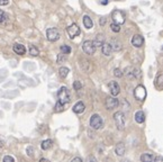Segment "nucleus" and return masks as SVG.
<instances>
[{
  "instance_id": "4c0bfd02",
  "label": "nucleus",
  "mask_w": 163,
  "mask_h": 162,
  "mask_svg": "<svg viewBox=\"0 0 163 162\" xmlns=\"http://www.w3.org/2000/svg\"><path fill=\"white\" fill-rule=\"evenodd\" d=\"M71 162H83V161H82L81 158L77 156V158H74V159H72V161H71Z\"/></svg>"
},
{
  "instance_id": "c9c22d12",
  "label": "nucleus",
  "mask_w": 163,
  "mask_h": 162,
  "mask_svg": "<svg viewBox=\"0 0 163 162\" xmlns=\"http://www.w3.org/2000/svg\"><path fill=\"white\" fill-rule=\"evenodd\" d=\"M9 4V0H0V6H7Z\"/></svg>"
},
{
  "instance_id": "a878e982",
  "label": "nucleus",
  "mask_w": 163,
  "mask_h": 162,
  "mask_svg": "<svg viewBox=\"0 0 163 162\" xmlns=\"http://www.w3.org/2000/svg\"><path fill=\"white\" fill-rule=\"evenodd\" d=\"M110 30L115 33H119L120 32V25L118 24H115V23H111L110 24Z\"/></svg>"
},
{
  "instance_id": "dca6fc26",
  "label": "nucleus",
  "mask_w": 163,
  "mask_h": 162,
  "mask_svg": "<svg viewBox=\"0 0 163 162\" xmlns=\"http://www.w3.org/2000/svg\"><path fill=\"white\" fill-rule=\"evenodd\" d=\"M101 52H103V54H104V55H106V56L110 55L111 52H112L111 45L109 44V43H104V45L101 46Z\"/></svg>"
},
{
  "instance_id": "9d476101",
  "label": "nucleus",
  "mask_w": 163,
  "mask_h": 162,
  "mask_svg": "<svg viewBox=\"0 0 163 162\" xmlns=\"http://www.w3.org/2000/svg\"><path fill=\"white\" fill-rule=\"evenodd\" d=\"M108 88H109V91L112 96H117L120 91V88H119V85L116 82V81H110L108 83Z\"/></svg>"
},
{
  "instance_id": "2f4dec72",
  "label": "nucleus",
  "mask_w": 163,
  "mask_h": 162,
  "mask_svg": "<svg viewBox=\"0 0 163 162\" xmlns=\"http://www.w3.org/2000/svg\"><path fill=\"white\" fill-rule=\"evenodd\" d=\"M4 162H15V160H14V158H13V156H10V155H6V156L4 158Z\"/></svg>"
},
{
  "instance_id": "9b49d317",
  "label": "nucleus",
  "mask_w": 163,
  "mask_h": 162,
  "mask_svg": "<svg viewBox=\"0 0 163 162\" xmlns=\"http://www.w3.org/2000/svg\"><path fill=\"white\" fill-rule=\"evenodd\" d=\"M143 43H144V38H143L142 35L135 34L133 36V38H132V44L135 47H141L142 45H143Z\"/></svg>"
},
{
  "instance_id": "39448f33",
  "label": "nucleus",
  "mask_w": 163,
  "mask_h": 162,
  "mask_svg": "<svg viewBox=\"0 0 163 162\" xmlns=\"http://www.w3.org/2000/svg\"><path fill=\"white\" fill-rule=\"evenodd\" d=\"M111 18H112V23L115 24H118V25H122L125 23V14L120 10H115L112 14H111Z\"/></svg>"
},
{
  "instance_id": "bb28decb",
  "label": "nucleus",
  "mask_w": 163,
  "mask_h": 162,
  "mask_svg": "<svg viewBox=\"0 0 163 162\" xmlns=\"http://www.w3.org/2000/svg\"><path fill=\"white\" fill-rule=\"evenodd\" d=\"M71 52V47L69 46V45H62L61 46V53H63V54H69Z\"/></svg>"
},
{
  "instance_id": "f8f14e48",
  "label": "nucleus",
  "mask_w": 163,
  "mask_h": 162,
  "mask_svg": "<svg viewBox=\"0 0 163 162\" xmlns=\"http://www.w3.org/2000/svg\"><path fill=\"white\" fill-rule=\"evenodd\" d=\"M115 153L118 155V156H123V155L125 154V145H124V143L119 142V143L116 144V147H115Z\"/></svg>"
},
{
  "instance_id": "6ab92c4d",
  "label": "nucleus",
  "mask_w": 163,
  "mask_h": 162,
  "mask_svg": "<svg viewBox=\"0 0 163 162\" xmlns=\"http://www.w3.org/2000/svg\"><path fill=\"white\" fill-rule=\"evenodd\" d=\"M154 83H155V87L159 89V90H162L163 89V73H160L156 77Z\"/></svg>"
},
{
  "instance_id": "f704fd0d",
  "label": "nucleus",
  "mask_w": 163,
  "mask_h": 162,
  "mask_svg": "<svg viewBox=\"0 0 163 162\" xmlns=\"http://www.w3.org/2000/svg\"><path fill=\"white\" fill-rule=\"evenodd\" d=\"M106 22H107V18L106 17H100V22H99L100 26H104L105 24H106Z\"/></svg>"
},
{
  "instance_id": "7ed1b4c3",
  "label": "nucleus",
  "mask_w": 163,
  "mask_h": 162,
  "mask_svg": "<svg viewBox=\"0 0 163 162\" xmlns=\"http://www.w3.org/2000/svg\"><path fill=\"white\" fill-rule=\"evenodd\" d=\"M134 96L138 101H144L145 98H146V89H145V87L142 86V85H138L134 90Z\"/></svg>"
},
{
  "instance_id": "473e14b6",
  "label": "nucleus",
  "mask_w": 163,
  "mask_h": 162,
  "mask_svg": "<svg viewBox=\"0 0 163 162\" xmlns=\"http://www.w3.org/2000/svg\"><path fill=\"white\" fill-rule=\"evenodd\" d=\"M27 154L30 155V156H34V149L32 147H27Z\"/></svg>"
},
{
  "instance_id": "393cba45",
  "label": "nucleus",
  "mask_w": 163,
  "mask_h": 162,
  "mask_svg": "<svg viewBox=\"0 0 163 162\" xmlns=\"http://www.w3.org/2000/svg\"><path fill=\"white\" fill-rule=\"evenodd\" d=\"M54 111H56V113H61V111H64V104L58 101L56 105H55V107H54Z\"/></svg>"
},
{
  "instance_id": "412c9836",
  "label": "nucleus",
  "mask_w": 163,
  "mask_h": 162,
  "mask_svg": "<svg viewBox=\"0 0 163 162\" xmlns=\"http://www.w3.org/2000/svg\"><path fill=\"white\" fill-rule=\"evenodd\" d=\"M110 45H111V49H112V51H119L120 49H122V44L119 43L117 39H111L110 42Z\"/></svg>"
},
{
  "instance_id": "aec40b11",
  "label": "nucleus",
  "mask_w": 163,
  "mask_h": 162,
  "mask_svg": "<svg viewBox=\"0 0 163 162\" xmlns=\"http://www.w3.org/2000/svg\"><path fill=\"white\" fill-rule=\"evenodd\" d=\"M154 158L151 153H143L141 155V161L142 162H153Z\"/></svg>"
},
{
  "instance_id": "f3484780",
  "label": "nucleus",
  "mask_w": 163,
  "mask_h": 162,
  "mask_svg": "<svg viewBox=\"0 0 163 162\" xmlns=\"http://www.w3.org/2000/svg\"><path fill=\"white\" fill-rule=\"evenodd\" d=\"M135 120H136V123H138V124L144 123V120H145V114L142 111H136V113H135Z\"/></svg>"
},
{
  "instance_id": "4be33fe9",
  "label": "nucleus",
  "mask_w": 163,
  "mask_h": 162,
  "mask_svg": "<svg viewBox=\"0 0 163 162\" xmlns=\"http://www.w3.org/2000/svg\"><path fill=\"white\" fill-rule=\"evenodd\" d=\"M69 72H70V70L67 69V66H61L59 70V74L60 77L62 78V79H64V78H67V75L69 74Z\"/></svg>"
},
{
  "instance_id": "a19ab883",
  "label": "nucleus",
  "mask_w": 163,
  "mask_h": 162,
  "mask_svg": "<svg viewBox=\"0 0 163 162\" xmlns=\"http://www.w3.org/2000/svg\"><path fill=\"white\" fill-rule=\"evenodd\" d=\"M107 4H108V0H104L103 1V5H107Z\"/></svg>"
},
{
  "instance_id": "cd10ccee",
  "label": "nucleus",
  "mask_w": 163,
  "mask_h": 162,
  "mask_svg": "<svg viewBox=\"0 0 163 162\" xmlns=\"http://www.w3.org/2000/svg\"><path fill=\"white\" fill-rule=\"evenodd\" d=\"M8 19L7 15L4 13V10H1L0 9V24H2V23H5L6 20Z\"/></svg>"
},
{
  "instance_id": "c756f323",
  "label": "nucleus",
  "mask_w": 163,
  "mask_h": 162,
  "mask_svg": "<svg viewBox=\"0 0 163 162\" xmlns=\"http://www.w3.org/2000/svg\"><path fill=\"white\" fill-rule=\"evenodd\" d=\"M65 54H63V53H61V54H59L58 55V63H62L63 61H65Z\"/></svg>"
},
{
  "instance_id": "6e6552de",
  "label": "nucleus",
  "mask_w": 163,
  "mask_h": 162,
  "mask_svg": "<svg viewBox=\"0 0 163 162\" xmlns=\"http://www.w3.org/2000/svg\"><path fill=\"white\" fill-rule=\"evenodd\" d=\"M67 33L70 38H74L75 36H78L80 34V27L77 24H72L71 26H69L67 28Z\"/></svg>"
},
{
  "instance_id": "58836bf2",
  "label": "nucleus",
  "mask_w": 163,
  "mask_h": 162,
  "mask_svg": "<svg viewBox=\"0 0 163 162\" xmlns=\"http://www.w3.org/2000/svg\"><path fill=\"white\" fill-rule=\"evenodd\" d=\"M39 162H51L50 160H47V159H44V158H42L41 160H39Z\"/></svg>"
},
{
  "instance_id": "2eb2a0df",
  "label": "nucleus",
  "mask_w": 163,
  "mask_h": 162,
  "mask_svg": "<svg viewBox=\"0 0 163 162\" xmlns=\"http://www.w3.org/2000/svg\"><path fill=\"white\" fill-rule=\"evenodd\" d=\"M105 43V36L103 34H98L95 38V41H93V44L96 47H100V46H103Z\"/></svg>"
},
{
  "instance_id": "1a4fd4ad",
  "label": "nucleus",
  "mask_w": 163,
  "mask_h": 162,
  "mask_svg": "<svg viewBox=\"0 0 163 162\" xmlns=\"http://www.w3.org/2000/svg\"><path fill=\"white\" fill-rule=\"evenodd\" d=\"M106 108L107 109H115V108H117L119 105V101L115 98V97H108V98H106Z\"/></svg>"
},
{
  "instance_id": "72a5a7b5",
  "label": "nucleus",
  "mask_w": 163,
  "mask_h": 162,
  "mask_svg": "<svg viewBox=\"0 0 163 162\" xmlns=\"http://www.w3.org/2000/svg\"><path fill=\"white\" fill-rule=\"evenodd\" d=\"M87 162H97V160L93 155H89L88 159H87Z\"/></svg>"
},
{
  "instance_id": "f257e3e1",
  "label": "nucleus",
  "mask_w": 163,
  "mask_h": 162,
  "mask_svg": "<svg viewBox=\"0 0 163 162\" xmlns=\"http://www.w3.org/2000/svg\"><path fill=\"white\" fill-rule=\"evenodd\" d=\"M58 98L59 101L62 104H67L70 103V91L67 90V87H61L60 90L58 91Z\"/></svg>"
},
{
  "instance_id": "ea45409f",
  "label": "nucleus",
  "mask_w": 163,
  "mask_h": 162,
  "mask_svg": "<svg viewBox=\"0 0 163 162\" xmlns=\"http://www.w3.org/2000/svg\"><path fill=\"white\" fill-rule=\"evenodd\" d=\"M5 147V143H4V141L0 140V147Z\"/></svg>"
},
{
  "instance_id": "0eeeda50",
  "label": "nucleus",
  "mask_w": 163,
  "mask_h": 162,
  "mask_svg": "<svg viewBox=\"0 0 163 162\" xmlns=\"http://www.w3.org/2000/svg\"><path fill=\"white\" fill-rule=\"evenodd\" d=\"M82 50L86 54L88 55H92L95 52H96V46L93 44L92 41H86L83 44H82Z\"/></svg>"
},
{
  "instance_id": "7c9ffc66",
  "label": "nucleus",
  "mask_w": 163,
  "mask_h": 162,
  "mask_svg": "<svg viewBox=\"0 0 163 162\" xmlns=\"http://www.w3.org/2000/svg\"><path fill=\"white\" fill-rule=\"evenodd\" d=\"M73 88L75 89V90H80V89L82 88V85L80 81H74L73 83Z\"/></svg>"
},
{
  "instance_id": "c85d7f7f",
  "label": "nucleus",
  "mask_w": 163,
  "mask_h": 162,
  "mask_svg": "<svg viewBox=\"0 0 163 162\" xmlns=\"http://www.w3.org/2000/svg\"><path fill=\"white\" fill-rule=\"evenodd\" d=\"M114 74H115V77H117V78H122V77H123V71H122L120 69H115V70H114Z\"/></svg>"
},
{
  "instance_id": "79ce46f5",
  "label": "nucleus",
  "mask_w": 163,
  "mask_h": 162,
  "mask_svg": "<svg viewBox=\"0 0 163 162\" xmlns=\"http://www.w3.org/2000/svg\"><path fill=\"white\" fill-rule=\"evenodd\" d=\"M122 162H131V161H129V160H123Z\"/></svg>"
},
{
  "instance_id": "b1692460",
  "label": "nucleus",
  "mask_w": 163,
  "mask_h": 162,
  "mask_svg": "<svg viewBox=\"0 0 163 162\" xmlns=\"http://www.w3.org/2000/svg\"><path fill=\"white\" fill-rule=\"evenodd\" d=\"M30 54L32 56H37L38 54H39V51H38V49H37L36 46H34V45H32L30 47Z\"/></svg>"
},
{
  "instance_id": "5701e85b",
  "label": "nucleus",
  "mask_w": 163,
  "mask_h": 162,
  "mask_svg": "<svg viewBox=\"0 0 163 162\" xmlns=\"http://www.w3.org/2000/svg\"><path fill=\"white\" fill-rule=\"evenodd\" d=\"M53 142L52 140H45L42 142V144H41V147L43 149V150H48L50 147H52Z\"/></svg>"
},
{
  "instance_id": "423d86ee",
  "label": "nucleus",
  "mask_w": 163,
  "mask_h": 162,
  "mask_svg": "<svg viewBox=\"0 0 163 162\" xmlns=\"http://www.w3.org/2000/svg\"><path fill=\"white\" fill-rule=\"evenodd\" d=\"M46 37L50 42H56L60 38V32L58 28L52 27V28H48L46 30Z\"/></svg>"
},
{
  "instance_id": "4468645a",
  "label": "nucleus",
  "mask_w": 163,
  "mask_h": 162,
  "mask_svg": "<svg viewBox=\"0 0 163 162\" xmlns=\"http://www.w3.org/2000/svg\"><path fill=\"white\" fill-rule=\"evenodd\" d=\"M84 109H86V106L82 101H79V103H77L73 106V111L75 114H81V113L84 111Z\"/></svg>"
},
{
  "instance_id": "ddd939ff",
  "label": "nucleus",
  "mask_w": 163,
  "mask_h": 162,
  "mask_svg": "<svg viewBox=\"0 0 163 162\" xmlns=\"http://www.w3.org/2000/svg\"><path fill=\"white\" fill-rule=\"evenodd\" d=\"M13 50L15 52L16 54H18V55H24L25 53H26V49H25V46L22 44H15L13 46Z\"/></svg>"
},
{
  "instance_id": "37998d69",
  "label": "nucleus",
  "mask_w": 163,
  "mask_h": 162,
  "mask_svg": "<svg viewBox=\"0 0 163 162\" xmlns=\"http://www.w3.org/2000/svg\"><path fill=\"white\" fill-rule=\"evenodd\" d=\"M162 50H163V47H162Z\"/></svg>"
},
{
  "instance_id": "20e7f679",
  "label": "nucleus",
  "mask_w": 163,
  "mask_h": 162,
  "mask_svg": "<svg viewBox=\"0 0 163 162\" xmlns=\"http://www.w3.org/2000/svg\"><path fill=\"white\" fill-rule=\"evenodd\" d=\"M104 125V122H103V118L100 117L98 114H93L91 118H90V126L93 128V130H100Z\"/></svg>"
},
{
  "instance_id": "a211bd4d",
  "label": "nucleus",
  "mask_w": 163,
  "mask_h": 162,
  "mask_svg": "<svg viewBox=\"0 0 163 162\" xmlns=\"http://www.w3.org/2000/svg\"><path fill=\"white\" fill-rule=\"evenodd\" d=\"M83 25H84V27H86L87 30L92 28V26H93V23H92L91 18H90L88 15L83 16Z\"/></svg>"
},
{
  "instance_id": "f03ea898",
  "label": "nucleus",
  "mask_w": 163,
  "mask_h": 162,
  "mask_svg": "<svg viewBox=\"0 0 163 162\" xmlns=\"http://www.w3.org/2000/svg\"><path fill=\"white\" fill-rule=\"evenodd\" d=\"M114 119H115V123L116 126L119 131H123L125 128V116L122 111H117L114 114Z\"/></svg>"
},
{
  "instance_id": "e433bc0d",
  "label": "nucleus",
  "mask_w": 163,
  "mask_h": 162,
  "mask_svg": "<svg viewBox=\"0 0 163 162\" xmlns=\"http://www.w3.org/2000/svg\"><path fill=\"white\" fill-rule=\"evenodd\" d=\"M154 162H163V156H161V155L156 156L155 160H154Z\"/></svg>"
}]
</instances>
